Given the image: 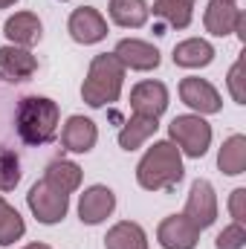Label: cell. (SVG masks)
<instances>
[{
    "instance_id": "ac0fdd59",
    "label": "cell",
    "mask_w": 246,
    "mask_h": 249,
    "mask_svg": "<svg viewBox=\"0 0 246 249\" xmlns=\"http://www.w3.org/2000/svg\"><path fill=\"white\" fill-rule=\"evenodd\" d=\"M107 12H110V20L116 26H124V29H139L151 18L148 0H110Z\"/></svg>"
},
{
    "instance_id": "ffe728a7",
    "label": "cell",
    "mask_w": 246,
    "mask_h": 249,
    "mask_svg": "<svg viewBox=\"0 0 246 249\" xmlns=\"http://www.w3.org/2000/svg\"><path fill=\"white\" fill-rule=\"evenodd\" d=\"M217 168L229 177H238L246 171V136L244 133H232L220 151H217Z\"/></svg>"
},
{
    "instance_id": "8992f818",
    "label": "cell",
    "mask_w": 246,
    "mask_h": 249,
    "mask_svg": "<svg viewBox=\"0 0 246 249\" xmlns=\"http://www.w3.org/2000/svg\"><path fill=\"white\" fill-rule=\"evenodd\" d=\"M203 26L214 38H226V35H241V41L246 38L244 12L232 0H209V6L203 12Z\"/></svg>"
},
{
    "instance_id": "7c38bea8",
    "label": "cell",
    "mask_w": 246,
    "mask_h": 249,
    "mask_svg": "<svg viewBox=\"0 0 246 249\" xmlns=\"http://www.w3.org/2000/svg\"><path fill=\"white\" fill-rule=\"evenodd\" d=\"M113 55L122 61L124 70H136V72H148V70H157L159 67V50L148 41H139V38H122L113 50Z\"/></svg>"
},
{
    "instance_id": "4fadbf2b",
    "label": "cell",
    "mask_w": 246,
    "mask_h": 249,
    "mask_svg": "<svg viewBox=\"0 0 246 249\" xmlns=\"http://www.w3.org/2000/svg\"><path fill=\"white\" fill-rule=\"evenodd\" d=\"M157 241L162 249H194L200 241V229L183 214H168L157 226Z\"/></svg>"
},
{
    "instance_id": "44dd1931",
    "label": "cell",
    "mask_w": 246,
    "mask_h": 249,
    "mask_svg": "<svg viewBox=\"0 0 246 249\" xmlns=\"http://www.w3.org/2000/svg\"><path fill=\"white\" fill-rule=\"evenodd\" d=\"M157 127H159L157 119L133 113V116L122 124V130H119V148H122V151H136V148H142V145L157 133Z\"/></svg>"
},
{
    "instance_id": "7402d4cb",
    "label": "cell",
    "mask_w": 246,
    "mask_h": 249,
    "mask_svg": "<svg viewBox=\"0 0 246 249\" xmlns=\"http://www.w3.org/2000/svg\"><path fill=\"white\" fill-rule=\"evenodd\" d=\"M44 180L53 188L64 191V194H72L81 186V168L75 162H70V160H53L47 165V171H44Z\"/></svg>"
},
{
    "instance_id": "9a60e30c",
    "label": "cell",
    "mask_w": 246,
    "mask_h": 249,
    "mask_svg": "<svg viewBox=\"0 0 246 249\" xmlns=\"http://www.w3.org/2000/svg\"><path fill=\"white\" fill-rule=\"evenodd\" d=\"M96 139H99V127L93 119L87 116H70L61 127V145L70 154H87L96 148Z\"/></svg>"
},
{
    "instance_id": "484cf974",
    "label": "cell",
    "mask_w": 246,
    "mask_h": 249,
    "mask_svg": "<svg viewBox=\"0 0 246 249\" xmlns=\"http://www.w3.org/2000/svg\"><path fill=\"white\" fill-rule=\"evenodd\" d=\"M214 247H217V249H244L246 247V229H244V223H229V226L217 235Z\"/></svg>"
},
{
    "instance_id": "4316f807",
    "label": "cell",
    "mask_w": 246,
    "mask_h": 249,
    "mask_svg": "<svg viewBox=\"0 0 246 249\" xmlns=\"http://www.w3.org/2000/svg\"><path fill=\"white\" fill-rule=\"evenodd\" d=\"M244 61L238 58V61L232 64V70H229V93H232V99L238 102V105H246V93H244Z\"/></svg>"
},
{
    "instance_id": "cb8c5ba5",
    "label": "cell",
    "mask_w": 246,
    "mask_h": 249,
    "mask_svg": "<svg viewBox=\"0 0 246 249\" xmlns=\"http://www.w3.org/2000/svg\"><path fill=\"white\" fill-rule=\"evenodd\" d=\"M194 6H185L180 0H157L154 3V15L157 18H162L168 26H174V29H185L188 23H191V18H194V12H191Z\"/></svg>"
},
{
    "instance_id": "4dcf8cb0",
    "label": "cell",
    "mask_w": 246,
    "mask_h": 249,
    "mask_svg": "<svg viewBox=\"0 0 246 249\" xmlns=\"http://www.w3.org/2000/svg\"><path fill=\"white\" fill-rule=\"evenodd\" d=\"M180 3H185V6H194V0H180Z\"/></svg>"
},
{
    "instance_id": "83f0119b",
    "label": "cell",
    "mask_w": 246,
    "mask_h": 249,
    "mask_svg": "<svg viewBox=\"0 0 246 249\" xmlns=\"http://www.w3.org/2000/svg\"><path fill=\"white\" fill-rule=\"evenodd\" d=\"M229 214L235 217V223L246 220V188H235L229 197Z\"/></svg>"
},
{
    "instance_id": "5b68a950",
    "label": "cell",
    "mask_w": 246,
    "mask_h": 249,
    "mask_svg": "<svg viewBox=\"0 0 246 249\" xmlns=\"http://www.w3.org/2000/svg\"><path fill=\"white\" fill-rule=\"evenodd\" d=\"M26 203H29V212L35 214L38 223L53 226V223H61L64 217H67L70 194H64V191H58V188H53L47 180H38L35 186L29 188Z\"/></svg>"
},
{
    "instance_id": "3957f363",
    "label": "cell",
    "mask_w": 246,
    "mask_h": 249,
    "mask_svg": "<svg viewBox=\"0 0 246 249\" xmlns=\"http://www.w3.org/2000/svg\"><path fill=\"white\" fill-rule=\"evenodd\" d=\"M124 87V67L113 53H102L90 61L87 78L81 84V99L87 102V107H107L113 102H119Z\"/></svg>"
},
{
    "instance_id": "5bb4252c",
    "label": "cell",
    "mask_w": 246,
    "mask_h": 249,
    "mask_svg": "<svg viewBox=\"0 0 246 249\" xmlns=\"http://www.w3.org/2000/svg\"><path fill=\"white\" fill-rule=\"evenodd\" d=\"M3 35L9 38V44L29 50L44 38V23H41V18L35 12H15L12 18H6Z\"/></svg>"
},
{
    "instance_id": "7a4b0ae2",
    "label": "cell",
    "mask_w": 246,
    "mask_h": 249,
    "mask_svg": "<svg viewBox=\"0 0 246 249\" xmlns=\"http://www.w3.org/2000/svg\"><path fill=\"white\" fill-rule=\"evenodd\" d=\"M61 122V107L58 102L47 99V96H26L18 105L15 113V127L18 136L26 145H47L55 139V130Z\"/></svg>"
},
{
    "instance_id": "d6986e66",
    "label": "cell",
    "mask_w": 246,
    "mask_h": 249,
    "mask_svg": "<svg viewBox=\"0 0 246 249\" xmlns=\"http://www.w3.org/2000/svg\"><path fill=\"white\" fill-rule=\"evenodd\" d=\"M105 249H148V235L139 223L133 220H119L116 226L107 229L105 235Z\"/></svg>"
},
{
    "instance_id": "f546056e",
    "label": "cell",
    "mask_w": 246,
    "mask_h": 249,
    "mask_svg": "<svg viewBox=\"0 0 246 249\" xmlns=\"http://www.w3.org/2000/svg\"><path fill=\"white\" fill-rule=\"evenodd\" d=\"M18 0H0V9H9V6H15Z\"/></svg>"
},
{
    "instance_id": "30bf717a",
    "label": "cell",
    "mask_w": 246,
    "mask_h": 249,
    "mask_svg": "<svg viewBox=\"0 0 246 249\" xmlns=\"http://www.w3.org/2000/svg\"><path fill=\"white\" fill-rule=\"evenodd\" d=\"M130 110L139 113V116H151V119H159L165 110H168V87L162 81H139L133 90H130Z\"/></svg>"
},
{
    "instance_id": "9c48e42d",
    "label": "cell",
    "mask_w": 246,
    "mask_h": 249,
    "mask_svg": "<svg viewBox=\"0 0 246 249\" xmlns=\"http://www.w3.org/2000/svg\"><path fill=\"white\" fill-rule=\"evenodd\" d=\"M67 32H70V38L75 44L90 47V44H99V41L107 38V20H105V15L99 9L78 6V9H72V15L67 20Z\"/></svg>"
},
{
    "instance_id": "277c9868",
    "label": "cell",
    "mask_w": 246,
    "mask_h": 249,
    "mask_svg": "<svg viewBox=\"0 0 246 249\" xmlns=\"http://www.w3.org/2000/svg\"><path fill=\"white\" fill-rule=\"evenodd\" d=\"M168 136L180 148V154L191 157V160H200V157H206V151L211 145V124L197 113H183V116L171 119Z\"/></svg>"
},
{
    "instance_id": "603a6c76",
    "label": "cell",
    "mask_w": 246,
    "mask_h": 249,
    "mask_svg": "<svg viewBox=\"0 0 246 249\" xmlns=\"http://www.w3.org/2000/svg\"><path fill=\"white\" fill-rule=\"evenodd\" d=\"M26 232V223L20 217V212L15 206H9L0 194V247H12L15 241H20Z\"/></svg>"
},
{
    "instance_id": "ba28073f",
    "label": "cell",
    "mask_w": 246,
    "mask_h": 249,
    "mask_svg": "<svg viewBox=\"0 0 246 249\" xmlns=\"http://www.w3.org/2000/svg\"><path fill=\"white\" fill-rule=\"evenodd\" d=\"M180 99L183 105H188L197 116H211L223 110V99L217 93V87L200 75H188L180 81Z\"/></svg>"
},
{
    "instance_id": "2e32d148",
    "label": "cell",
    "mask_w": 246,
    "mask_h": 249,
    "mask_svg": "<svg viewBox=\"0 0 246 249\" xmlns=\"http://www.w3.org/2000/svg\"><path fill=\"white\" fill-rule=\"evenodd\" d=\"M38 70V58L23 50V47H15V44H6L0 47V78L6 81H26L32 78Z\"/></svg>"
},
{
    "instance_id": "52a82bcc",
    "label": "cell",
    "mask_w": 246,
    "mask_h": 249,
    "mask_svg": "<svg viewBox=\"0 0 246 249\" xmlns=\"http://www.w3.org/2000/svg\"><path fill=\"white\" fill-rule=\"evenodd\" d=\"M183 217L191 220L200 232L209 229L214 220H217V194H214V186L209 180H194L191 183V191L185 197V209H183Z\"/></svg>"
},
{
    "instance_id": "6da1fadb",
    "label": "cell",
    "mask_w": 246,
    "mask_h": 249,
    "mask_svg": "<svg viewBox=\"0 0 246 249\" xmlns=\"http://www.w3.org/2000/svg\"><path fill=\"white\" fill-rule=\"evenodd\" d=\"M183 154L171 139L154 142L136 165V183L145 191H171L183 180Z\"/></svg>"
},
{
    "instance_id": "d4e9b609",
    "label": "cell",
    "mask_w": 246,
    "mask_h": 249,
    "mask_svg": "<svg viewBox=\"0 0 246 249\" xmlns=\"http://www.w3.org/2000/svg\"><path fill=\"white\" fill-rule=\"evenodd\" d=\"M20 183V160L15 151L0 148V191H12Z\"/></svg>"
},
{
    "instance_id": "1f68e13d",
    "label": "cell",
    "mask_w": 246,
    "mask_h": 249,
    "mask_svg": "<svg viewBox=\"0 0 246 249\" xmlns=\"http://www.w3.org/2000/svg\"><path fill=\"white\" fill-rule=\"evenodd\" d=\"M232 3H238V0H232Z\"/></svg>"
},
{
    "instance_id": "e0dca14e",
    "label": "cell",
    "mask_w": 246,
    "mask_h": 249,
    "mask_svg": "<svg viewBox=\"0 0 246 249\" xmlns=\"http://www.w3.org/2000/svg\"><path fill=\"white\" fill-rule=\"evenodd\" d=\"M214 47L206 41V38H185L174 47V64L185 67V70H200V67H209L214 61Z\"/></svg>"
},
{
    "instance_id": "f1b7e54d",
    "label": "cell",
    "mask_w": 246,
    "mask_h": 249,
    "mask_svg": "<svg viewBox=\"0 0 246 249\" xmlns=\"http://www.w3.org/2000/svg\"><path fill=\"white\" fill-rule=\"evenodd\" d=\"M23 249H53V247H47V244H26Z\"/></svg>"
},
{
    "instance_id": "8fae6325",
    "label": "cell",
    "mask_w": 246,
    "mask_h": 249,
    "mask_svg": "<svg viewBox=\"0 0 246 249\" xmlns=\"http://www.w3.org/2000/svg\"><path fill=\"white\" fill-rule=\"evenodd\" d=\"M113 209H116V194L107 186H90L78 197V220L87 226L105 223L113 214Z\"/></svg>"
}]
</instances>
